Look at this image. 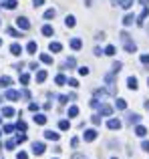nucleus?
I'll list each match as a JSON object with an SVG mask.
<instances>
[{
	"mask_svg": "<svg viewBox=\"0 0 149 159\" xmlns=\"http://www.w3.org/2000/svg\"><path fill=\"white\" fill-rule=\"evenodd\" d=\"M141 62L143 65H149V54H141Z\"/></svg>",
	"mask_w": 149,
	"mask_h": 159,
	"instance_id": "nucleus-41",
	"label": "nucleus"
},
{
	"mask_svg": "<svg viewBox=\"0 0 149 159\" xmlns=\"http://www.w3.org/2000/svg\"><path fill=\"white\" fill-rule=\"evenodd\" d=\"M32 4H34V8H38V6H43V4H44V0H32Z\"/></svg>",
	"mask_w": 149,
	"mask_h": 159,
	"instance_id": "nucleus-42",
	"label": "nucleus"
},
{
	"mask_svg": "<svg viewBox=\"0 0 149 159\" xmlns=\"http://www.w3.org/2000/svg\"><path fill=\"white\" fill-rule=\"evenodd\" d=\"M74 65H77V62H74V58H73V57L65 61V66H74Z\"/></svg>",
	"mask_w": 149,
	"mask_h": 159,
	"instance_id": "nucleus-34",
	"label": "nucleus"
},
{
	"mask_svg": "<svg viewBox=\"0 0 149 159\" xmlns=\"http://www.w3.org/2000/svg\"><path fill=\"white\" fill-rule=\"evenodd\" d=\"M143 105H145V109H149V101H145V103H143Z\"/></svg>",
	"mask_w": 149,
	"mask_h": 159,
	"instance_id": "nucleus-52",
	"label": "nucleus"
},
{
	"mask_svg": "<svg viewBox=\"0 0 149 159\" xmlns=\"http://www.w3.org/2000/svg\"><path fill=\"white\" fill-rule=\"evenodd\" d=\"M16 157H18V159H28V155H26V153H24V151H20V153H18V155H16Z\"/></svg>",
	"mask_w": 149,
	"mask_h": 159,
	"instance_id": "nucleus-45",
	"label": "nucleus"
},
{
	"mask_svg": "<svg viewBox=\"0 0 149 159\" xmlns=\"http://www.w3.org/2000/svg\"><path fill=\"white\" fill-rule=\"evenodd\" d=\"M16 26L22 28V30H28V28H30V22H28L26 16H18V18H16Z\"/></svg>",
	"mask_w": 149,
	"mask_h": 159,
	"instance_id": "nucleus-1",
	"label": "nucleus"
},
{
	"mask_svg": "<svg viewBox=\"0 0 149 159\" xmlns=\"http://www.w3.org/2000/svg\"><path fill=\"white\" fill-rule=\"evenodd\" d=\"M20 83H22V85H26V83H28V75H26V73L20 75Z\"/></svg>",
	"mask_w": 149,
	"mask_h": 159,
	"instance_id": "nucleus-36",
	"label": "nucleus"
},
{
	"mask_svg": "<svg viewBox=\"0 0 149 159\" xmlns=\"http://www.w3.org/2000/svg\"><path fill=\"white\" fill-rule=\"evenodd\" d=\"M127 87H129L131 91H135V89H137V79H135V77H129V79H127Z\"/></svg>",
	"mask_w": 149,
	"mask_h": 159,
	"instance_id": "nucleus-12",
	"label": "nucleus"
},
{
	"mask_svg": "<svg viewBox=\"0 0 149 159\" xmlns=\"http://www.w3.org/2000/svg\"><path fill=\"white\" fill-rule=\"evenodd\" d=\"M48 48H51L52 52H61V51H63V44H61V43H51Z\"/></svg>",
	"mask_w": 149,
	"mask_h": 159,
	"instance_id": "nucleus-15",
	"label": "nucleus"
},
{
	"mask_svg": "<svg viewBox=\"0 0 149 159\" xmlns=\"http://www.w3.org/2000/svg\"><path fill=\"white\" fill-rule=\"evenodd\" d=\"M69 85H71V87H73V89H77V87H79V83H77V79H71V81H69Z\"/></svg>",
	"mask_w": 149,
	"mask_h": 159,
	"instance_id": "nucleus-43",
	"label": "nucleus"
},
{
	"mask_svg": "<svg viewBox=\"0 0 149 159\" xmlns=\"http://www.w3.org/2000/svg\"><path fill=\"white\" fill-rule=\"evenodd\" d=\"M20 95H22V97H24V99H30V93H28V91H26V89H24V91H22V93H20Z\"/></svg>",
	"mask_w": 149,
	"mask_h": 159,
	"instance_id": "nucleus-46",
	"label": "nucleus"
},
{
	"mask_svg": "<svg viewBox=\"0 0 149 159\" xmlns=\"http://www.w3.org/2000/svg\"><path fill=\"white\" fill-rule=\"evenodd\" d=\"M32 153H34V155H43L44 153V143H32Z\"/></svg>",
	"mask_w": 149,
	"mask_h": 159,
	"instance_id": "nucleus-5",
	"label": "nucleus"
},
{
	"mask_svg": "<svg viewBox=\"0 0 149 159\" xmlns=\"http://www.w3.org/2000/svg\"><path fill=\"white\" fill-rule=\"evenodd\" d=\"M2 115L4 117H12V115H14V109H12V107H4L2 109Z\"/></svg>",
	"mask_w": 149,
	"mask_h": 159,
	"instance_id": "nucleus-23",
	"label": "nucleus"
},
{
	"mask_svg": "<svg viewBox=\"0 0 149 159\" xmlns=\"http://www.w3.org/2000/svg\"><path fill=\"white\" fill-rule=\"evenodd\" d=\"M73 159H85V155H79L77 153V155H73Z\"/></svg>",
	"mask_w": 149,
	"mask_h": 159,
	"instance_id": "nucleus-50",
	"label": "nucleus"
},
{
	"mask_svg": "<svg viewBox=\"0 0 149 159\" xmlns=\"http://www.w3.org/2000/svg\"><path fill=\"white\" fill-rule=\"evenodd\" d=\"M147 32H149V24H147Z\"/></svg>",
	"mask_w": 149,
	"mask_h": 159,
	"instance_id": "nucleus-53",
	"label": "nucleus"
},
{
	"mask_svg": "<svg viewBox=\"0 0 149 159\" xmlns=\"http://www.w3.org/2000/svg\"><path fill=\"white\" fill-rule=\"evenodd\" d=\"M55 16H56V10H55V8H51V10H47V12H44V18H47V20L55 18Z\"/></svg>",
	"mask_w": 149,
	"mask_h": 159,
	"instance_id": "nucleus-22",
	"label": "nucleus"
},
{
	"mask_svg": "<svg viewBox=\"0 0 149 159\" xmlns=\"http://www.w3.org/2000/svg\"><path fill=\"white\" fill-rule=\"evenodd\" d=\"M40 61H43V62H47V65H51V62H52V58L48 57V54H40Z\"/></svg>",
	"mask_w": 149,
	"mask_h": 159,
	"instance_id": "nucleus-33",
	"label": "nucleus"
},
{
	"mask_svg": "<svg viewBox=\"0 0 149 159\" xmlns=\"http://www.w3.org/2000/svg\"><path fill=\"white\" fill-rule=\"evenodd\" d=\"M139 121H141V115H137V113H129L127 115V123L129 125H137Z\"/></svg>",
	"mask_w": 149,
	"mask_h": 159,
	"instance_id": "nucleus-4",
	"label": "nucleus"
},
{
	"mask_svg": "<svg viewBox=\"0 0 149 159\" xmlns=\"http://www.w3.org/2000/svg\"><path fill=\"white\" fill-rule=\"evenodd\" d=\"M10 52L14 54V57H18L20 52H22V47H20L18 43H14V44H10Z\"/></svg>",
	"mask_w": 149,
	"mask_h": 159,
	"instance_id": "nucleus-8",
	"label": "nucleus"
},
{
	"mask_svg": "<svg viewBox=\"0 0 149 159\" xmlns=\"http://www.w3.org/2000/svg\"><path fill=\"white\" fill-rule=\"evenodd\" d=\"M123 44H125V51H127V52H135V51H137V47H135V43H131V40H125Z\"/></svg>",
	"mask_w": 149,
	"mask_h": 159,
	"instance_id": "nucleus-10",
	"label": "nucleus"
},
{
	"mask_svg": "<svg viewBox=\"0 0 149 159\" xmlns=\"http://www.w3.org/2000/svg\"><path fill=\"white\" fill-rule=\"evenodd\" d=\"M28 109H30V111H36V109H38V105H36V103H30V105H28Z\"/></svg>",
	"mask_w": 149,
	"mask_h": 159,
	"instance_id": "nucleus-48",
	"label": "nucleus"
},
{
	"mask_svg": "<svg viewBox=\"0 0 149 159\" xmlns=\"http://www.w3.org/2000/svg\"><path fill=\"white\" fill-rule=\"evenodd\" d=\"M115 6H121V8H131L133 6V0H111Z\"/></svg>",
	"mask_w": 149,
	"mask_h": 159,
	"instance_id": "nucleus-3",
	"label": "nucleus"
},
{
	"mask_svg": "<svg viewBox=\"0 0 149 159\" xmlns=\"http://www.w3.org/2000/svg\"><path fill=\"white\" fill-rule=\"evenodd\" d=\"M0 44H2V39H0Z\"/></svg>",
	"mask_w": 149,
	"mask_h": 159,
	"instance_id": "nucleus-55",
	"label": "nucleus"
},
{
	"mask_svg": "<svg viewBox=\"0 0 149 159\" xmlns=\"http://www.w3.org/2000/svg\"><path fill=\"white\" fill-rule=\"evenodd\" d=\"M44 79H47V70H38V73H36V81L43 83Z\"/></svg>",
	"mask_w": 149,
	"mask_h": 159,
	"instance_id": "nucleus-25",
	"label": "nucleus"
},
{
	"mask_svg": "<svg viewBox=\"0 0 149 159\" xmlns=\"http://www.w3.org/2000/svg\"><path fill=\"white\" fill-rule=\"evenodd\" d=\"M113 113V107L111 105H101L99 107V115H111Z\"/></svg>",
	"mask_w": 149,
	"mask_h": 159,
	"instance_id": "nucleus-6",
	"label": "nucleus"
},
{
	"mask_svg": "<svg viewBox=\"0 0 149 159\" xmlns=\"http://www.w3.org/2000/svg\"><path fill=\"white\" fill-rule=\"evenodd\" d=\"M26 141V135H16V143H24Z\"/></svg>",
	"mask_w": 149,
	"mask_h": 159,
	"instance_id": "nucleus-39",
	"label": "nucleus"
},
{
	"mask_svg": "<svg viewBox=\"0 0 149 159\" xmlns=\"http://www.w3.org/2000/svg\"><path fill=\"white\" fill-rule=\"evenodd\" d=\"M14 131V127H12V125H6V127H4V133H12Z\"/></svg>",
	"mask_w": 149,
	"mask_h": 159,
	"instance_id": "nucleus-44",
	"label": "nucleus"
},
{
	"mask_svg": "<svg viewBox=\"0 0 149 159\" xmlns=\"http://www.w3.org/2000/svg\"><path fill=\"white\" fill-rule=\"evenodd\" d=\"M113 159H115V157H113Z\"/></svg>",
	"mask_w": 149,
	"mask_h": 159,
	"instance_id": "nucleus-57",
	"label": "nucleus"
},
{
	"mask_svg": "<svg viewBox=\"0 0 149 159\" xmlns=\"http://www.w3.org/2000/svg\"><path fill=\"white\" fill-rule=\"evenodd\" d=\"M79 115V107H69V117H77Z\"/></svg>",
	"mask_w": 149,
	"mask_h": 159,
	"instance_id": "nucleus-26",
	"label": "nucleus"
},
{
	"mask_svg": "<svg viewBox=\"0 0 149 159\" xmlns=\"http://www.w3.org/2000/svg\"><path fill=\"white\" fill-rule=\"evenodd\" d=\"M83 139L85 141H95L97 139V131H95V129H87V131L83 133Z\"/></svg>",
	"mask_w": 149,
	"mask_h": 159,
	"instance_id": "nucleus-2",
	"label": "nucleus"
},
{
	"mask_svg": "<svg viewBox=\"0 0 149 159\" xmlns=\"http://www.w3.org/2000/svg\"><path fill=\"white\" fill-rule=\"evenodd\" d=\"M18 97H20V93H16V91H10V89L6 91V99H10V101H16Z\"/></svg>",
	"mask_w": 149,
	"mask_h": 159,
	"instance_id": "nucleus-16",
	"label": "nucleus"
},
{
	"mask_svg": "<svg viewBox=\"0 0 149 159\" xmlns=\"http://www.w3.org/2000/svg\"><path fill=\"white\" fill-rule=\"evenodd\" d=\"M26 51L30 52V54H36V51H38V47H36V43H34V40H30V43L26 44Z\"/></svg>",
	"mask_w": 149,
	"mask_h": 159,
	"instance_id": "nucleus-11",
	"label": "nucleus"
},
{
	"mask_svg": "<svg viewBox=\"0 0 149 159\" xmlns=\"http://www.w3.org/2000/svg\"><path fill=\"white\" fill-rule=\"evenodd\" d=\"M16 127H18L20 131H26V123H24V121H18V123H16Z\"/></svg>",
	"mask_w": 149,
	"mask_h": 159,
	"instance_id": "nucleus-35",
	"label": "nucleus"
},
{
	"mask_svg": "<svg viewBox=\"0 0 149 159\" xmlns=\"http://www.w3.org/2000/svg\"><path fill=\"white\" fill-rule=\"evenodd\" d=\"M65 24H67L69 28H73L74 24H77V22H74V16H67V18H65Z\"/></svg>",
	"mask_w": 149,
	"mask_h": 159,
	"instance_id": "nucleus-24",
	"label": "nucleus"
},
{
	"mask_svg": "<svg viewBox=\"0 0 149 159\" xmlns=\"http://www.w3.org/2000/svg\"><path fill=\"white\" fill-rule=\"evenodd\" d=\"M147 85H149V79H147Z\"/></svg>",
	"mask_w": 149,
	"mask_h": 159,
	"instance_id": "nucleus-56",
	"label": "nucleus"
},
{
	"mask_svg": "<svg viewBox=\"0 0 149 159\" xmlns=\"http://www.w3.org/2000/svg\"><path fill=\"white\" fill-rule=\"evenodd\" d=\"M0 123H2V117H0Z\"/></svg>",
	"mask_w": 149,
	"mask_h": 159,
	"instance_id": "nucleus-54",
	"label": "nucleus"
},
{
	"mask_svg": "<svg viewBox=\"0 0 149 159\" xmlns=\"http://www.w3.org/2000/svg\"><path fill=\"white\" fill-rule=\"evenodd\" d=\"M79 75H83V77L89 75V69H87V66H81V69H79Z\"/></svg>",
	"mask_w": 149,
	"mask_h": 159,
	"instance_id": "nucleus-38",
	"label": "nucleus"
},
{
	"mask_svg": "<svg viewBox=\"0 0 149 159\" xmlns=\"http://www.w3.org/2000/svg\"><path fill=\"white\" fill-rule=\"evenodd\" d=\"M52 32H55V28H52L51 24H44L43 26V34L44 36H52Z\"/></svg>",
	"mask_w": 149,
	"mask_h": 159,
	"instance_id": "nucleus-14",
	"label": "nucleus"
},
{
	"mask_svg": "<svg viewBox=\"0 0 149 159\" xmlns=\"http://www.w3.org/2000/svg\"><path fill=\"white\" fill-rule=\"evenodd\" d=\"M6 32H8L10 36H14V39H18V36H20V32H18V30H14V28H6Z\"/></svg>",
	"mask_w": 149,
	"mask_h": 159,
	"instance_id": "nucleus-29",
	"label": "nucleus"
},
{
	"mask_svg": "<svg viewBox=\"0 0 149 159\" xmlns=\"http://www.w3.org/2000/svg\"><path fill=\"white\" fill-rule=\"evenodd\" d=\"M135 135H137V137H145L147 135V129L141 127V125H137V127H135Z\"/></svg>",
	"mask_w": 149,
	"mask_h": 159,
	"instance_id": "nucleus-13",
	"label": "nucleus"
},
{
	"mask_svg": "<svg viewBox=\"0 0 149 159\" xmlns=\"http://www.w3.org/2000/svg\"><path fill=\"white\" fill-rule=\"evenodd\" d=\"M4 6L8 8V10H12V8H16V0H6V4Z\"/></svg>",
	"mask_w": 149,
	"mask_h": 159,
	"instance_id": "nucleus-30",
	"label": "nucleus"
},
{
	"mask_svg": "<svg viewBox=\"0 0 149 159\" xmlns=\"http://www.w3.org/2000/svg\"><path fill=\"white\" fill-rule=\"evenodd\" d=\"M83 47V43H81V39H73L71 40V48H74V51H79V48Z\"/></svg>",
	"mask_w": 149,
	"mask_h": 159,
	"instance_id": "nucleus-19",
	"label": "nucleus"
},
{
	"mask_svg": "<svg viewBox=\"0 0 149 159\" xmlns=\"http://www.w3.org/2000/svg\"><path fill=\"white\" fill-rule=\"evenodd\" d=\"M141 4H145V6H149V0H141Z\"/></svg>",
	"mask_w": 149,
	"mask_h": 159,
	"instance_id": "nucleus-51",
	"label": "nucleus"
},
{
	"mask_svg": "<svg viewBox=\"0 0 149 159\" xmlns=\"http://www.w3.org/2000/svg\"><path fill=\"white\" fill-rule=\"evenodd\" d=\"M133 22H135V16L133 14H127L125 18H123V24H125V26H131Z\"/></svg>",
	"mask_w": 149,
	"mask_h": 159,
	"instance_id": "nucleus-17",
	"label": "nucleus"
},
{
	"mask_svg": "<svg viewBox=\"0 0 149 159\" xmlns=\"http://www.w3.org/2000/svg\"><path fill=\"white\" fill-rule=\"evenodd\" d=\"M107 127H109V129H113V131H115V129H121V121H119V119H109Z\"/></svg>",
	"mask_w": 149,
	"mask_h": 159,
	"instance_id": "nucleus-7",
	"label": "nucleus"
},
{
	"mask_svg": "<svg viewBox=\"0 0 149 159\" xmlns=\"http://www.w3.org/2000/svg\"><path fill=\"white\" fill-rule=\"evenodd\" d=\"M91 107H93V109L99 107V101H97V99H93V101H91Z\"/></svg>",
	"mask_w": 149,
	"mask_h": 159,
	"instance_id": "nucleus-47",
	"label": "nucleus"
},
{
	"mask_svg": "<svg viewBox=\"0 0 149 159\" xmlns=\"http://www.w3.org/2000/svg\"><path fill=\"white\" fill-rule=\"evenodd\" d=\"M121 66H123V65H121L119 61H117V62H113V70H115V73H119V70H121Z\"/></svg>",
	"mask_w": 149,
	"mask_h": 159,
	"instance_id": "nucleus-37",
	"label": "nucleus"
},
{
	"mask_svg": "<svg viewBox=\"0 0 149 159\" xmlns=\"http://www.w3.org/2000/svg\"><path fill=\"white\" fill-rule=\"evenodd\" d=\"M34 123L36 125H44V123H47V117H44V115H34Z\"/></svg>",
	"mask_w": 149,
	"mask_h": 159,
	"instance_id": "nucleus-20",
	"label": "nucleus"
},
{
	"mask_svg": "<svg viewBox=\"0 0 149 159\" xmlns=\"http://www.w3.org/2000/svg\"><path fill=\"white\" fill-rule=\"evenodd\" d=\"M59 127H61V129H63V131H67V129H69V127H71V123H69V121H67V119H63V121H61V123H59Z\"/></svg>",
	"mask_w": 149,
	"mask_h": 159,
	"instance_id": "nucleus-27",
	"label": "nucleus"
},
{
	"mask_svg": "<svg viewBox=\"0 0 149 159\" xmlns=\"http://www.w3.org/2000/svg\"><path fill=\"white\" fill-rule=\"evenodd\" d=\"M91 121H93V125H101V117H99V115H95Z\"/></svg>",
	"mask_w": 149,
	"mask_h": 159,
	"instance_id": "nucleus-40",
	"label": "nucleus"
},
{
	"mask_svg": "<svg viewBox=\"0 0 149 159\" xmlns=\"http://www.w3.org/2000/svg\"><path fill=\"white\" fill-rule=\"evenodd\" d=\"M44 137L48 141H59V133H55V131H44Z\"/></svg>",
	"mask_w": 149,
	"mask_h": 159,
	"instance_id": "nucleus-9",
	"label": "nucleus"
},
{
	"mask_svg": "<svg viewBox=\"0 0 149 159\" xmlns=\"http://www.w3.org/2000/svg\"><path fill=\"white\" fill-rule=\"evenodd\" d=\"M105 54H107V57H113V54H115V47H113V44H109V47L105 48Z\"/></svg>",
	"mask_w": 149,
	"mask_h": 159,
	"instance_id": "nucleus-28",
	"label": "nucleus"
},
{
	"mask_svg": "<svg viewBox=\"0 0 149 159\" xmlns=\"http://www.w3.org/2000/svg\"><path fill=\"white\" fill-rule=\"evenodd\" d=\"M14 145H16V139L6 141V149H8V151H12V149H14Z\"/></svg>",
	"mask_w": 149,
	"mask_h": 159,
	"instance_id": "nucleus-31",
	"label": "nucleus"
},
{
	"mask_svg": "<svg viewBox=\"0 0 149 159\" xmlns=\"http://www.w3.org/2000/svg\"><path fill=\"white\" fill-rule=\"evenodd\" d=\"M143 149H145V151H149V141H143V145H141Z\"/></svg>",
	"mask_w": 149,
	"mask_h": 159,
	"instance_id": "nucleus-49",
	"label": "nucleus"
},
{
	"mask_svg": "<svg viewBox=\"0 0 149 159\" xmlns=\"http://www.w3.org/2000/svg\"><path fill=\"white\" fill-rule=\"evenodd\" d=\"M115 107H117L119 111H123V109H127V103L123 101V99H117V101H115Z\"/></svg>",
	"mask_w": 149,
	"mask_h": 159,
	"instance_id": "nucleus-21",
	"label": "nucleus"
},
{
	"mask_svg": "<svg viewBox=\"0 0 149 159\" xmlns=\"http://www.w3.org/2000/svg\"><path fill=\"white\" fill-rule=\"evenodd\" d=\"M55 81H56V85H65V83H67V79H65V75H59Z\"/></svg>",
	"mask_w": 149,
	"mask_h": 159,
	"instance_id": "nucleus-32",
	"label": "nucleus"
},
{
	"mask_svg": "<svg viewBox=\"0 0 149 159\" xmlns=\"http://www.w3.org/2000/svg\"><path fill=\"white\" fill-rule=\"evenodd\" d=\"M10 83H12V79L10 77H0V87H10Z\"/></svg>",
	"mask_w": 149,
	"mask_h": 159,
	"instance_id": "nucleus-18",
	"label": "nucleus"
}]
</instances>
